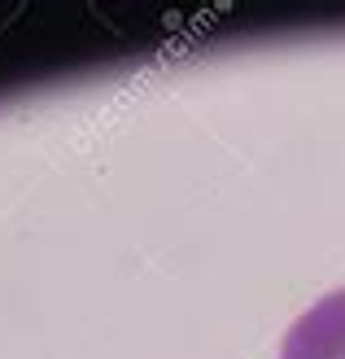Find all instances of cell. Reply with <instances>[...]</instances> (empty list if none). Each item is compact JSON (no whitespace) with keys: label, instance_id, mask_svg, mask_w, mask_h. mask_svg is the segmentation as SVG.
Returning a JSON list of instances; mask_svg holds the SVG:
<instances>
[{"label":"cell","instance_id":"6da1fadb","mask_svg":"<svg viewBox=\"0 0 345 359\" xmlns=\"http://www.w3.org/2000/svg\"><path fill=\"white\" fill-rule=\"evenodd\" d=\"M280 359H345V290L315 298L288 325Z\"/></svg>","mask_w":345,"mask_h":359}]
</instances>
